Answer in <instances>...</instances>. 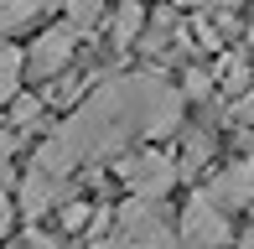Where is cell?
Returning <instances> with one entry per match:
<instances>
[{"label": "cell", "instance_id": "obj_1", "mask_svg": "<svg viewBox=\"0 0 254 249\" xmlns=\"http://www.w3.org/2000/svg\"><path fill=\"white\" fill-rule=\"evenodd\" d=\"M177 120H182V99L171 94L161 78H120V83L99 88V94L37 151V161H31V166L63 182L78 161L104 156V151H120L135 130L166 135Z\"/></svg>", "mask_w": 254, "mask_h": 249}, {"label": "cell", "instance_id": "obj_2", "mask_svg": "<svg viewBox=\"0 0 254 249\" xmlns=\"http://www.w3.org/2000/svg\"><path fill=\"white\" fill-rule=\"evenodd\" d=\"M223 244H228L223 208L213 197H192L182 213V249H223Z\"/></svg>", "mask_w": 254, "mask_h": 249}, {"label": "cell", "instance_id": "obj_3", "mask_svg": "<svg viewBox=\"0 0 254 249\" xmlns=\"http://www.w3.org/2000/svg\"><path fill=\"white\" fill-rule=\"evenodd\" d=\"M120 239H125V249H182V234H171L166 223L151 213V202H140V197L125 208Z\"/></svg>", "mask_w": 254, "mask_h": 249}, {"label": "cell", "instance_id": "obj_4", "mask_svg": "<svg viewBox=\"0 0 254 249\" xmlns=\"http://www.w3.org/2000/svg\"><path fill=\"white\" fill-rule=\"evenodd\" d=\"M120 177L130 182V192H135L140 202H156L161 192L177 182V161L161 156V151H145V156H130V161L120 166Z\"/></svg>", "mask_w": 254, "mask_h": 249}, {"label": "cell", "instance_id": "obj_5", "mask_svg": "<svg viewBox=\"0 0 254 249\" xmlns=\"http://www.w3.org/2000/svg\"><path fill=\"white\" fill-rule=\"evenodd\" d=\"M73 47H78V31L67 26V21H63V26H47L37 42H31V52H26V67H31L37 78H52V73H63V67H67Z\"/></svg>", "mask_w": 254, "mask_h": 249}, {"label": "cell", "instance_id": "obj_6", "mask_svg": "<svg viewBox=\"0 0 254 249\" xmlns=\"http://www.w3.org/2000/svg\"><path fill=\"white\" fill-rule=\"evenodd\" d=\"M207 197H213L218 208H249L254 202V161H234L228 172H218L213 187H207Z\"/></svg>", "mask_w": 254, "mask_h": 249}, {"label": "cell", "instance_id": "obj_7", "mask_svg": "<svg viewBox=\"0 0 254 249\" xmlns=\"http://www.w3.org/2000/svg\"><path fill=\"white\" fill-rule=\"evenodd\" d=\"M57 197H63V182L47 177V172H37V166H26V182H21V208H26V218L57 208Z\"/></svg>", "mask_w": 254, "mask_h": 249}, {"label": "cell", "instance_id": "obj_8", "mask_svg": "<svg viewBox=\"0 0 254 249\" xmlns=\"http://www.w3.org/2000/svg\"><path fill=\"white\" fill-rule=\"evenodd\" d=\"M21 67H26V58L10 42H0V104H16L21 99Z\"/></svg>", "mask_w": 254, "mask_h": 249}, {"label": "cell", "instance_id": "obj_9", "mask_svg": "<svg viewBox=\"0 0 254 249\" xmlns=\"http://www.w3.org/2000/svg\"><path fill=\"white\" fill-rule=\"evenodd\" d=\"M140 31H145V5H140V0H125V5L114 10V42H120V47H130Z\"/></svg>", "mask_w": 254, "mask_h": 249}, {"label": "cell", "instance_id": "obj_10", "mask_svg": "<svg viewBox=\"0 0 254 249\" xmlns=\"http://www.w3.org/2000/svg\"><path fill=\"white\" fill-rule=\"evenodd\" d=\"M42 16V0H0V37H10V31H21L26 21Z\"/></svg>", "mask_w": 254, "mask_h": 249}, {"label": "cell", "instance_id": "obj_11", "mask_svg": "<svg viewBox=\"0 0 254 249\" xmlns=\"http://www.w3.org/2000/svg\"><path fill=\"white\" fill-rule=\"evenodd\" d=\"M63 10H67V26L73 31H94L104 21V0H63Z\"/></svg>", "mask_w": 254, "mask_h": 249}, {"label": "cell", "instance_id": "obj_12", "mask_svg": "<svg viewBox=\"0 0 254 249\" xmlns=\"http://www.w3.org/2000/svg\"><path fill=\"white\" fill-rule=\"evenodd\" d=\"M42 109H47V104H42V99L21 94L16 104H10V124H16V130H37V124H42Z\"/></svg>", "mask_w": 254, "mask_h": 249}, {"label": "cell", "instance_id": "obj_13", "mask_svg": "<svg viewBox=\"0 0 254 249\" xmlns=\"http://www.w3.org/2000/svg\"><path fill=\"white\" fill-rule=\"evenodd\" d=\"M10 161H16V135H0V187H5L10 182V172H16V166H10Z\"/></svg>", "mask_w": 254, "mask_h": 249}, {"label": "cell", "instance_id": "obj_14", "mask_svg": "<svg viewBox=\"0 0 254 249\" xmlns=\"http://www.w3.org/2000/svg\"><path fill=\"white\" fill-rule=\"evenodd\" d=\"M63 223L67 229H83L88 223V202H63Z\"/></svg>", "mask_w": 254, "mask_h": 249}, {"label": "cell", "instance_id": "obj_15", "mask_svg": "<svg viewBox=\"0 0 254 249\" xmlns=\"http://www.w3.org/2000/svg\"><path fill=\"white\" fill-rule=\"evenodd\" d=\"M207 88H213V78H207V73H187V94H192V99H207Z\"/></svg>", "mask_w": 254, "mask_h": 249}, {"label": "cell", "instance_id": "obj_16", "mask_svg": "<svg viewBox=\"0 0 254 249\" xmlns=\"http://www.w3.org/2000/svg\"><path fill=\"white\" fill-rule=\"evenodd\" d=\"M10 218H16V208H10L5 187H0V239H5V234H10Z\"/></svg>", "mask_w": 254, "mask_h": 249}, {"label": "cell", "instance_id": "obj_17", "mask_svg": "<svg viewBox=\"0 0 254 249\" xmlns=\"http://www.w3.org/2000/svg\"><path fill=\"white\" fill-rule=\"evenodd\" d=\"M234 120H239V124H254V99H239V109H234Z\"/></svg>", "mask_w": 254, "mask_h": 249}, {"label": "cell", "instance_id": "obj_18", "mask_svg": "<svg viewBox=\"0 0 254 249\" xmlns=\"http://www.w3.org/2000/svg\"><path fill=\"white\" fill-rule=\"evenodd\" d=\"M26 244L31 249H57V239H47V234H26Z\"/></svg>", "mask_w": 254, "mask_h": 249}, {"label": "cell", "instance_id": "obj_19", "mask_svg": "<svg viewBox=\"0 0 254 249\" xmlns=\"http://www.w3.org/2000/svg\"><path fill=\"white\" fill-rule=\"evenodd\" d=\"M88 249H125V239H88Z\"/></svg>", "mask_w": 254, "mask_h": 249}, {"label": "cell", "instance_id": "obj_20", "mask_svg": "<svg viewBox=\"0 0 254 249\" xmlns=\"http://www.w3.org/2000/svg\"><path fill=\"white\" fill-rule=\"evenodd\" d=\"M249 47H254V16H249Z\"/></svg>", "mask_w": 254, "mask_h": 249}, {"label": "cell", "instance_id": "obj_21", "mask_svg": "<svg viewBox=\"0 0 254 249\" xmlns=\"http://www.w3.org/2000/svg\"><path fill=\"white\" fill-rule=\"evenodd\" d=\"M177 5H192V0H177Z\"/></svg>", "mask_w": 254, "mask_h": 249}, {"label": "cell", "instance_id": "obj_22", "mask_svg": "<svg viewBox=\"0 0 254 249\" xmlns=\"http://www.w3.org/2000/svg\"><path fill=\"white\" fill-rule=\"evenodd\" d=\"M249 249H254V239H249Z\"/></svg>", "mask_w": 254, "mask_h": 249}, {"label": "cell", "instance_id": "obj_23", "mask_svg": "<svg viewBox=\"0 0 254 249\" xmlns=\"http://www.w3.org/2000/svg\"><path fill=\"white\" fill-rule=\"evenodd\" d=\"M140 5H145V0H140Z\"/></svg>", "mask_w": 254, "mask_h": 249}]
</instances>
